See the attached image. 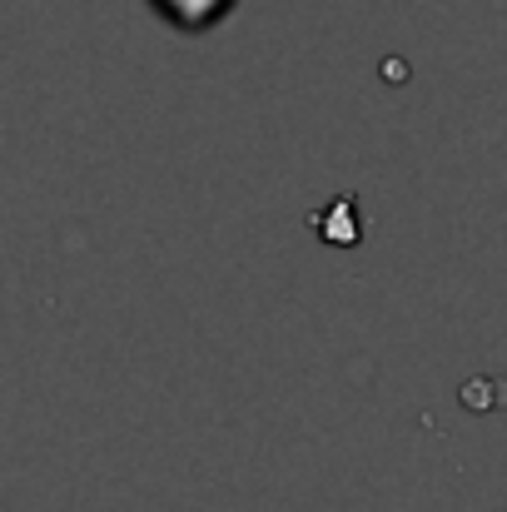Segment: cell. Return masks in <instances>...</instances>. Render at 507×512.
Returning a JSON list of instances; mask_svg holds the SVG:
<instances>
[{
	"label": "cell",
	"mask_w": 507,
	"mask_h": 512,
	"mask_svg": "<svg viewBox=\"0 0 507 512\" xmlns=\"http://www.w3.org/2000/svg\"><path fill=\"white\" fill-rule=\"evenodd\" d=\"M309 224H314L329 244H358V234H363V219L353 214V199H334V209H329L324 219L314 214Z\"/></svg>",
	"instance_id": "6da1fadb"
},
{
	"label": "cell",
	"mask_w": 507,
	"mask_h": 512,
	"mask_svg": "<svg viewBox=\"0 0 507 512\" xmlns=\"http://www.w3.org/2000/svg\"><path fill=\"white\" fill-rule=\"evenodd\" d=\"M155 5L165 10L174 25H184V30H204L209 20H219L229 10V0H155Z\"/></svg>",
	"instance_id": "7a4b0ae2"
}]
</instances>
